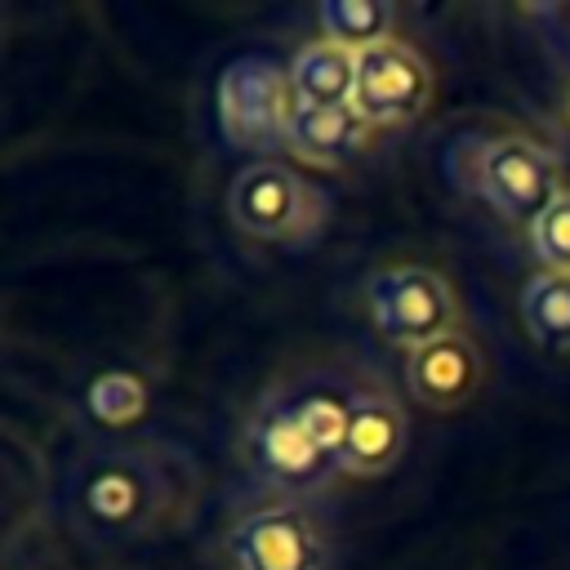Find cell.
<instances>
[{"mask_svg": "<svg viewBox=\"0 0 570 570\" xmlns=\"http://www.w3.org/2000/svg\"><path fill=\"white\" fill-rule=\"evenodd\" d=\"M183 463L156 445L89 450L67 472V517L89 539H138L174 517L183 503Z\"/></svg>", "mask_w": 570, "mask_h": 570, "instance_id": "obj_1", "label": "cell"}, {"mask_svg": "<svg viewBox=\"0 0 570 570\" xmlns=\"http://www.w3.org/2000/svg\"><path fill=\"white\" fill-rule=\"evenodd\" d=\"M245 463L254 476L285 494H312L321 490L338 468V459L321 445L312 423L303 419L294 401V383H281L258 396V405L245 419Z\"/></svg>", "mask_w": 570, "mask_h": 570, "instance_id": "obj_2", "label": "cell"}, {"mask_svg": "<svg viewBox=\"0 0 570 570\" xmlns=\"http://www.w3.org/2000/svg\"><path fill=\"white\" fill-rule=\"evenodd\" d=\"M365 312H370L374 330L405 352L428 347L459 330V298H454L450 281L419 263H396V267L370 272L365 276Z\"/></svg>", "mask_w": 570, "mask_h": 570, "instance_id": "obj_3", "label": "cell"}, {"mask_svg": "<svg viewBox=\"0 0 570 570\" xmlns=\"http://www.w3.org/2000/svg\"><path fill=\"white\" fill-rule=\"evenodd\" d=\"M232 570H334L330 525L298 499H276L245 512L227 539Z\"/></svg>", "mask_w": 570, "mask_h": 570, "instance_id": "obj_4", "label": "cell"}, {"mask_svg": "<svg viewBox=\"0 0 570 570\" xmlns=\"http://www.w3.org/2000/svg\"><path fill=\"white\" fill-rule=\"evenodd\" d=\"M227 214L258 240H307L325 218V196L281 160L245 165L227 187Z\"/></svg>", "mask_w": 570, "mask_h": 570, "instance_id": "obj_5", "label": "cell"}, {"mask_svg": "<svg viewBox=\"0 0 570 570\" xmlns=\"http://www.w3.org/2000/svg\"><path fill=\"white\" fill-rule=\"evenodd\" d=\"M298 98L289 85V67L263 58V53H245L236 62L223 67L218 76V120L227 142L263 151V147H285V125L294 116Z\"/></svg>", "mask_w": 570, "mask_h": 570, "instance_id": "obj_6", "label": "cell"}, {"mask_svg": "<svg viewBox=\"0 0 570 570\" xmlns=\"http://www.w3.org/2000/svg\"><path fill=\"white\" fill-rule=\"evenodd\" d=\"M472 187L485 196V205L499 218L534 227L548 214V205L561 196V169L543 142L508 134V138H490L481 147Z\"/></svg>", "mask_w": 570, "mask_h": 570, "instance_id": "obj_7", "label": "cell"}, {"mask_svg": "<svg viewBox=\"0 0 570 570\" xmlns=\"http://www.w3.org/2000/svg\"><path fill=\"white\" fill-rule=\"evenodd\" d=\"M432 102V67L419 49L405 40H383L365 53H356V89H352V111L374 129L405 125L423 116Z\"/></svg>", "mask_w": 570, "mask_h": 570, "instance_id": "obj_8", "label": "cell"}, {"mask_svg": "<svg viewBox=\"0 0 570 570\" xmlns=\"http://www.w3.org/2000/svg\"><path fill=\"white\" fill-rule=\"evenodd\" d=\"M481 379H485V361L463 330H454L428 347H414L405 361V383H410L414 401L428 410H441V414L468 405L476 396Z\"/></svg>", "mask_w": 570, "mask_h": 570, "instance_id": "obj_9", "label": "cell"}, {"mask_svg": "<svg viewBox=\"0 0 570 570\" xmlns=\"http://www.w3.org/2000/svg\"><path fill=\"white\" fill-rule=\"evenodd\" d=\"M410 441V423L396 396L365 387L352 396V414H347V441H343V459L338 468L347 476H383L401 463Z\"/></svg>", "mask_w": 570, "mask_h": 570, "instance_id": "obj_10", "label": "cell"}, {"mask_svg": "<svg viewBox=\"0 0 570 570\" xmlns=\"http://www.w3.org/2000/svg\"><path fill=\"white\" fill-rule=\"evenodd\" d=\"M365 129L370 125L352 107H303L298 102L289 125H285V147L307 165L334 169V165H347L361 151Z\"/></svg>", "mask_w": 570, "mask_h": 570, "instance_id": "obj_11", "label": "cell"}, {"mask_svg": "<svg viewBox=\"0 0 570 570\" xmlns=\"http://www.w3.org/2000/svg\"><path fill=\"white\" fill-rule=\"evenodd\" d=\"M289 85L303 107H352L356 89V53L334 40H312L289 62Z\"/></svg>", "mask_w": 570, "mask_h": 570, "instance_id": "obj_12", "label": "cell"}, {"mask_svg": "<svg viewBox=\"0 0 570 570\" xmlns=\"http://www.w3.org/2000/svg\"><path fill=\"white\" fill-rule=\"evenodd\" d=\"M521 325L534 347L570 352V272H534L521 285Z\"/></svg>", "mask_w": 570, "mask_h": 570, "instance_id": "obj_13", "label": "cell"}, {"mask_svg": "<svg viewBox=\"0 0 570 570\" xmlns=\"http://www.w3.org/2000/svg\"><path fill=\"white\" fill-rule=\"evenodd\" d=\"M321 18V31L325 40L352 49V53H365L383 40H392V22H396V9L383 4V0H325L316 9Z\"/></svg>", "mask_w": 570, "mask_h": 570, "instance_id": "obj_14", "label": "cell"}, {"mask_svg": "<svg viewBox=\"0 0 570 570\" xmlns=\"http://www.w3.org/2000/svg\"><path fill=\"white\" fill-rule=\"evenodd\" d=\"M85 410L102 428H129L147 414V383L134 370H102L85 387Z\"/></svg>", "mask_w": 570, "mask_h": 570, "instance_id": "obj_15", "label": "cell"}, {"mask_svg": "<svg viewBox=\"0 0 570 570\" xmlns=\"http://www.w3.org/2000/svg\"><path fill=\"white\" fill-rule=\"evenodd\" d=\"M530 245L552 272H570V191H561L548 214L530 227Z\"/></svg>", "mask_w": 570, "mask_h": 570, "instance_id": "obj_16", "label": "cell"}]
</instances>
